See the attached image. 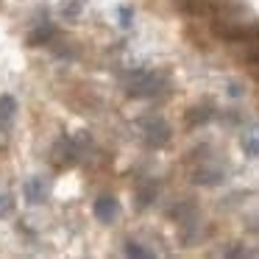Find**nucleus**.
<instances>
[{"label": "nucleus", "instance_id": "1", "mask_svg": "<svg viewBox=\"0 0 259 259\" xmlns=\"http://www.w3.org/2000/svg\"><path fill=\"white\" fill-rule=\"evenodd\" d=\"M214 34L223 42H259V23H231V20H223V23H214Z\"/></svg>", "mask_w": 259, "mask_h": 259}, {"label": "nucleus", "instance_id": "2", "mask_svg": "<svg viewBox=\"0 0 259 259\" xmlns=\"http://www.w3.org/2000/svg\"><path fill=\"white\" fill-rule=\"evenodd\" d=\"M140 128H142V140H145L151 148H162V145H167V142H170V125L164 123L162 117L142 120Z\"/></svg>", "mask_w": 259, "mask_h": 259}, {"label": "nucleus", "instance_id": "3", "mask_svg": "<svg viewBox=\"0 0 259 259\" xmlns=\"http://www.w3.org/2000/svg\"><path fill=\"white\" fill-rule=\"evenodd\" d=\"M162 87H164V81L159 78V75H153V73H137L134 81H131V87H128V95L131 98H153V95H159V92H162Z\"/></svg>", "mask_w": 259, "mask_h": 259}, {"label": "nucleus", "instance_id": "4", "mask_svg": "<svg viewBox=\"0 0 259 259\" xmlns=\"http://www.w3.org/2000/svg\"><path fill=\"white\" fill-rule=\"evenodd\" d=\"M120 214V203L114 201V198H98L95 201V218L101 220V223H112V220H117Z\"/></svg>", "mask_w": 259, "mask_h": 259}, {"label": "nucleus", "instance_id": "5", "mask_svg": "<svg viewBox=\"0 0 259 259\" xmlns=\"http://www.w3.org/2000/svg\"><path fill=\"white\" fill-rule=\"evenodd\" d=\"M78 162V148H75V140H62L56 145V164L59 167H70V164Z\"/></svg>", "mask_w": 259, "mask_h": 259}, {"label": "nucleus", "instance_id": "6", "mask_svg": "<svg viewBox=\"0 0 259 259\" xmlns=\"http://www.w3.org/2000/svg\"><path fill=\"white\" fill-rule=\"evenodd\" d=\"M181 12L190 17H209L214 14V3L212 0H181Z\"/></svg>", "mask_w": 259, "mask_h": 259}, {"label": "nucleus", "instance_id": "7", "mask_svg": "<svg viewBox=\"0 0 259 259\" xmlns=\"http://www.w3.org/2000/svg\"><path fill=\"white\" fill-rule=\"evenodd\" d=\"M23 192H25V198H28L31 203H42V201H45V198H48L45 181H39V179H31V181H25Z\"/></svg>", "mask_w": 259, "mask_h": 259}, {"label": "nucleus", "instance_id": "8", "mask_svg": "<svg viewBox=\"0 0 259 259\" xmlns=\"http://www.w3.org/2000/svg\"><path fill=\"white\" fill-rule=\"evenodd\" d=\"M192 181H195V184L214 187V184H220V181H223V173H220V170H214V167H201V170H195V173H192Z\"/></svg>", "mask_w": 259, "mask_h": 259}, {"label": "nucleus", "instance_id": "9", "mask_svg": "<svg viewBox=\"0 0 259 259\" xmlns=\"http://www.w3.org/2000/svg\"><path fill=\"white\" fill-rule=\"evenodd\" d=\"M14 112H17V101L12 95H0V123L9 125L14 120Z\"/></svg>", "mask_w": 259, "mask_h": 259}, {"label": "nucleus", "instance_id": "10", "mask_svg": "<svg viewBox=\"0 0 259 259\" xmlns=\"http://www.w3.org/2000/svg\"><path fill=\"white\" fill-rule=\"evenodd\" d=\"M53 39V25H39L34 34L28 36V45H45V42Z\"/></svg>", "mask_w": 259, "mask_h": 259}, {"label": "nucleus", "instance_id": "11", "mask_svg": "<svg viewBox=\"0 0 259 259\" xmlns=\"http://www.w3.org/2000/svg\"><path fill=\"white\" fill-rule=\"evenodd\" d=\"M242 151H245L248 156H259V131L242 137Z\"/></svg>", "mask_w": 259, "mask_h": 259}, {"label": "nucleus", "instance_id": "12", "mask_svg": "<svg viewBox=\"0 0 259 259\" xmlns=\"http://www.w3.org/2000/svg\"><path fill=\"white\" fill-rule=\"evenodd\" d=\"M125 253H128V256H151V251L142 248L140 242H125Z\"/></svg>", "mask_w": 259, "mask_h": 259}, {"label": "nucleus", "instance_id": "13", "mask_svg": "<svg viewBox=\"0 0 259 259\" xmlns=\"http://www.w3.org/2000/svg\"><path fill=\"white\" fill-rule=\"evenodd\" d=\"M209 117H212V112H209V109H195V112L190 114V125H198V123H206Z\"/></svg>", "mask_w": 259, "mask_h": 259}, {"label": "nucleus", "instance_id": "14", "mask_svg": "<svg viewBox=\"0 0 259 259\" xmlns=\"http://www.w3.org/2000/svg\"><path fill=\"white\" fill-rule=\"evenodd\" d=\"M117 14H120V25H123V28H128V25H131V20H134V12H131L128 6H123Z\"/></svg>", "mask_w": 259, "mask_h": 259}, {"label": "nucleus", "instance_id": "15", "mask_svg": "<svg viewBox=\"0 0 259 259\" xmlns=\"http://www.w3.org/2000/svg\"><path fill=\"white\" fill-rule=\"evenodd\" d=\"M78 12H81L78 3H64V6H62V14H64V17H75Z\"/></svg>", "mask_w": 259, "mask_h": 259}, {"label": "nucleus", "instance_id": "16", "mask_svg": "<svg viewBox=\"0 0 259 259\" xmlns=\"http://www.w3.org/2000/svg\"><path fill=\"white\" fill-rule=\"evenodd\" d=\"M248 62L259 64V42H251V51H248Z\"/></svg>", "mask_w": 259, "mask_h": 259}]
</instances>
